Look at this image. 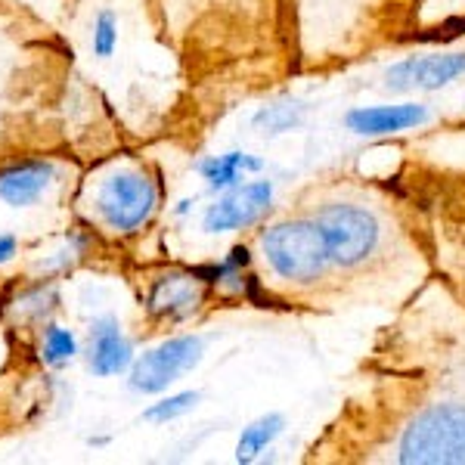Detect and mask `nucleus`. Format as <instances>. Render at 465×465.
Listing matches in <instances>:
<instances>
[{
  "label": "nucleus",
  "instance_id": "1",
  "mask_svg": "<svg viewBox=\"0 0 465 465\" xmlns=\"http://www.w3.org/2000/svg\"><path fill=\"white\" fill-rule=\"evenodd\" d=\"M258 249L270 273L289 286H313L335 267L326 236L311 214L270 223L261 230Z\"/></svg>",
  "mask_w": 465,
  "mask_h": 465
},
{
  "label": "nucleus",
  "instance_id": "4",
  "mask_svg": "<svg viewBox=\"0 0 465 465\" xmlns=\"http://www.w3.org/2000/svg\"><path fill=\"white\" fill-rule=\"evenodd\" d=\"M155 208H159V186L140 171H115L103 180L100 193H96V212L118 236H131L140 227H146Z\"/></svg>",
  "mask_w": 465,
  "mask_h": 465
},
{
  "label": "nucleus",
  "instance_id": "2",
  "mask_svg": "<svg viewBox=\"0 0 465 465\" xmlns=\"http://www.w3.org/2000/svg\"><path fill=\"white\" fill-rule=\"evenodd\" d=\"M394 462L465 465V403H434L416 412L397 438Z\"/></svg>",
  "mask_w": 465,
  "mask_h": 465
},
{
  "label": "nucleus",
  "instance_id": "11",
  "mask_svg": "<svg viewBox=\"0 0 465 465\" xmlns=\"http://www.w3.org/2000/svg\"><path fill=\"white\" fill-rule=\"evenodd\" d=\"M56 177V164L50 159H25L0 171V199L13 208H28L44 196Z\"/></svg>",
  "mask_w": 465,
  "mask_h": 465
},
{
  "label": "nucleus",
  "instance_id": "5",
  "mask_svg": "<svg viewBox=\"0 0 465 465\" xmlns=\"http://www.w3.org/2000/svg\"><path fill=\"white\" fill-rule=\"evenodd\" d=\"M202 354H205V339L202 335H177V339H168L134 360L127 385L137 394H162L183 372H190L202 360Z\"/></svg>",
  "mask_w": 465,
  "mask_h": 465
},
{
  "label": "nucleus",
  "instance_id": "13",
  "mask_svg": "<svg viewBox=\"0 0 465 465\" xmlns=\"http://www.w3.org/2000/svg\"><path fill=\"white\" fill-rule=\"evenodd\" d=\"M282 429H286V416L282 412H267V416L254 419L252 425H245L236 444V462L249 465L261 460V453H267L273 447V440L280 438Z\"/></svg>",
  "mask_w": 465,
  "mask_h": 465
},
{
  "label": "nucleus",
  "instance_id": "14",
  "mask_svg": "<svg viewBox=\"0 0 465 465\" xmlns=\"http://www.w3.org/2000/svg\"><path fill=\"white\" fill-rule=\"evenodd\" d=\"M304 112L307 106H302V103H273V106L254 112L252 124L258 127V131L273 134L276 137V134H289V131H295V127H302Z\"/></svg>",
  "mask_w": 465,
  "mask_h": 465
},
{
  "label": "nucleus",
  "instance_id": "16",
  "mask_svg": "<svg viewBox=\"0 0 465 465\" xmlns=\"http://www.w3.org/2000/svg\"><path fill=\"white\" fill-rule=\"evenodd\" d=\"M199 403V391H180V394H168L162 397L159 403L143 410V422H153V425H164V422H174V419L186 416L193 407Z\"/></svg>",
  "mask_w": 465,
  "mask_h": 465
},
{
  "label": "nucleus",
  "instance_id": "3",
  "mask_svg": "<svg viewBox=\"0 0 465 465\" xmlns=\"http://www.w3.org/2000/svg\"><path fill=\"white\" fill-rule=\"evenodd\" d=\"M329 242L332 264L341 270L363 267L381 245L379 217L354 202H322L311 212Z\"/></svg>",
  "mask_w": 465,
  "mask_h": 465
},
{
  "label": "nucleus",
  "instance_id": "17",
  "mask_svg": "<svg viewBox=\"0 0 465 465\" xmlns=\"http://www.w3.org/2000/svg\"><path fill=\"white\" fill-rule=\"evenodd\" d=\"M90 47L94 56L109 59L118 47V19L112 10H100V16L94 22V37H90Z\"/></svg>",
  "mask_w": 465,
  "mask_h": 465
},
{
  "label": "nucleus",
  "instance_id": "19",
  "mask_svg": "<svg viewBox=\"0 0 465 465\" xmlns=\"http://www.w3.org/2000/svg\"><path fill=\"white\" fill-rule=\"evenodd\" d=\"M190 208H193V199H183V202H177L174 214H190Z\"/></svg>",
  "mask_w": 465,
  "mask_h": 465
},
{
  "label": "nucleus",
  "instance_id": "12",
  "mask_svg": "<svg viewBox=\"0 0 465 465\" xmlns=\"http://www.w3.org/2000/svg\"><path fill=\"white\" fill-rule=\"evenodd\" d=\"M196 171L202 174L212 190H232L245 180V174H258L264 171V159L249 153H223V155H208L196 164Z\"/></svg>",
  "mask_w": 465,
  "mask_h": 465
},
{
  "label": "nucleus",
  "instance_id": "18",
  "mask_svg": "<svg viewBox=\"0 0 465 465\" xmlns=\"http://www.w3.org/2000/svg\"><path fill=\"white\" fill-rule=\"evenodd\" d=\"M19 252V242L16 236H0V264H6V261H13V254Z\"/></svg>",
  "mask_w": 465,
  "mask_h": 465
},
{
  "label": "nucleus",
  "instance_id": "10",
  "mask_svg": "<svg viewBox=\"0 0 465 465\" xmlns=\"http://www.w3.org/2000/svg\"><path fill=\"white\" fill-rule=\"evenodd\" d=\"M131 363H134V348L124 339L122 322L112 317V313L90 322V354H87L90 372L100 379L122 376L124 370H131Z\"/></svg>",
  "mask_w": 465,
  "mask_h": 465
},
{
  "label": "nucleus",
  "instance_id": "7",
  "mask_svg": "<svg viewBox=\"0 0 465 465\" xmlns=\"http://www.w3.org/2000/svg\"><path fill=\"white\" fill-rule=\"evenodd\" d=\"M208 282L196 270H171L153 280L146 295V311L155 320H190L205 304Z\"/></svg>",
  "mask_w": 465,
  "mask_h": 465
},
{
  "label": "nucleus",
  "instance_id": "9",
  "mask_svg": "<svg viewBox=\"0 0 465 465\" xmlns=\"http://www.w3.org/2000/svg\"><path fill=\"white\" fill-rule=\"evenodd\" d=\"M431 118L422 103H394V106H357L344 115V127L357 137H391V134L416 131Z\"/></svg>",
  "mask_w": 465,
  "mask_h": 465
},
{
  "label": "nucleus",
  "instance_id": "6",
  "mask_svg": "<svg viewBox=\"0 0 465 465\" xmlns=\"http://www.w3.org/2000/svg\"><path fill=\"white\" fill-rule=\"evenodd\" d=\"M273 208V183L270 180H252V183H239L227 190V196H221L214 205L205 208L202 217V230L212 232H236L249 230L258 221H264Z\"/></svg>",
  "mask_w": 465,
  "mask_h": 465
},
{
  "label": "nucleus",
  "instance_id": "8",
  "mask_svg": "<svg viewBox=\"0 0 465 465\" xmlns=\"http://www.w3.org/2000/svg\"><path fill=\"white\" fill-rule=\"evenodd\" d=\"M465 74V54H422L388 65V90H440Z\"/></svg>",
  "mask_w": 465,
  "mask_h": 465
},
{
  "label": "nucleus",
  "instance_id": "15",
  "mask_svg": "<svg viewBox=\"0 0 465 465\" xmlns=\"http://www.w3.org/2000/svg\"><path fill=\"white\" fill-rule=\"evenodd\" d=\"M78 354V339L72 335V329H63V326H44V344H41V357L44 363L50 366H63L74 360Z\"/></svg>",
  "mask_w": 465,
  "mask_h": 465
}]
</instances>
